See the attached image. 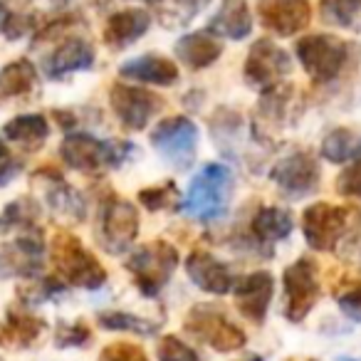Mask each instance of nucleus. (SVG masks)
<instances>
[{
  "label": "nucleus",
  "instance_id": "f257e3e1",
  "mask_svg": "<svg viewBox=\"0 0 361 361\" xmlns=\"http://www.w3.org/2000/svg\"><path fill=\"white\" fill-rule=\"evenodd\" d=\"M361 228V208L334 206V203H312L302 213V233L312 250L336 252L339 245L349 243Z\"/></svg>",
  "mask_w": 361,
  "mask_h": 361
},
{
  "label": "nucleus",
  "instance_id": "f03ea898",
  "mask_svg": "<svg viewBox=\"0 0 361 361\" xmlns=\"http://www.w3.org/2000/svg\"><path fill=\"white\" fill-rule=\"evenodd\" d=\"M235 188L233 171L223 164H206L188 183V191L180 201V211L198 223L221 221L231 208Z\"/></svg>",
  "mask_w": 361,
  "mask_h": 361
},
{
  "label": "nucleus",
  "instance_id": "7ed1b4c3",
  "mask_svg": "<svg viewBox=\"0 0 361 361\" xmlns=\"http://www.w3.org/2000/svg\"><path fill=\"white\" fill-rule=\"evenodd\" d=\"M136 154V146L119 139H97L87 131H70L60 144V159L80 173L116 169Z\"/></svg>",
  "mask_w": 361,
  "mask_h": 361
},
{
  "label": "nucleus",
  "instance_id": "20e7f679",
  "mask_svg": "<svg viewBox=\"0 0 361 361\" xmlns=\"http://www.w3.org/2000/svg\"><path fill=\"white\" fill-rule=\"evenodd\" d=\"M50 255L62 282L82 290H99L106 282V270L85 245L80 238L70 233H57L50 243Z\"/></svg>",
  "mask_w": 361,
  "mask_h": 361
},
{
  "label": "nucleus",
  "instance_id": "39448f33",
  "mask_svg": "<svg viewBox=\"0 0 361 361\" xmlns=\"http://www.w3.org/2000/svg\"><path fill=\"white\" fill-rule=\"evenodd\" d=\"M134 285L144 297H159L161 290L171 282L176 267H178V250L169 240L159 238L146 245H139L124 262Z\"/></svg>",
  "mask_w": 361,
  "mask_h": 361
},
{
  "label": "nucleus",
  "instance_id": "423d86ee",
  "mask_svg": "<svg viewBox=\"0 0 361 361\" xmlns=\"http://www.w3.org/2000/svg\"><path fill=\"white\" fill-rule=\"evenodd\" d=\"M295 55L312 82L329 85V82L339 80L346 62H349V42H344L336 35L317 32V35H307L297 40Z\"/></svg>",
  "mask_w": 361,
  "mask_h": 361
},
{
  "label": "nucleus",
  "instance_id": "0eeeda50",
  "mask_svg": "<svg viewBox=\"0 0 361 361\" xmlns=\"http://www.w3.org/2000/svg\"><path fill=\"white\" fill-rule=\"evenodd\" d=\"M183 329L191 336L201 339L203 344H208L211 349L221 351V354H233V351L243 349L247 344V334L235 324L233 319H228V314L216 305H193L183 322Z\"/></svg>",
  "mask_w": 361,
  "mask_h": 361
},
{
  "label": "nucleus",
  "instance_id": "6e6552de",
  "mask_svg": "<svg viewBox=\"0 0 361 361\" xmlns=\"http://www.w3.org/2000/svg\"><path fill=\"white\" fill-rule=\"evenodd\" d=\"M97 243L106 255H124L139 238V211L124 198H106L99 206L97 221Z\"/></svg>",
  "mask_w": 361,
  "mask_h": 361
},
{
  "label": "nucleus",
  "instance_id": "1a4fd4ad",
  "mask_svg": "<svg viewBox=\"0 0 361 361\" xmlns=\"http://www.w3.org/2000/svg\"><path fill=\"white\" fill-rule=\"evenodd\" d=\"M282 287H285V317L292 324L307 319L322 297L319 265L312 257H300L282 272Z\"/></svg>",
  "mask_w": 361,
  "mask_h": 361
},
{
  "label": "nucleus",
  "instance_id": "9d476101",
  "mask_svg": "<svg viewBox=\"0 0 361 361\" xmlns=\"http://www.w3.org/2000/svg\"><path fill=\"white\" fill-rule=\"evenodd\" d=\"M151 146L176 171H186L196 161L198 126L188 116H169L151 129Z\"/></svg>",
  "mask_w": 361,
  "mask_h": 361
},
{
  "label": "nucleus",
  "instance_id": "9b49d317",
  "mask_svg": "<svg viewBox=\"0 0 361 361\" xmlns=\"http://www.w3.org/2000/svg\"><path fill=\"white\" fill-rule=\"evenodd\" d=\"M290 72H292V57L280 45H275L267 37L252 42L250 52L245 57V70H243L247 85L260 92H267L272 87L282 85V80Z\"/></svg>",
  "mask_w": 361,
  "mask_h": 361
},
{
  "label": "nucleus",
  "instance_id": "f8f14e48",
  "mask_svg": "<svg viewBox=\"0 0 361 361\" xmlns=\"http://www.w3.org/2000/svg\"><path fill=\"white\" fill-rule=\"evenodd\" d=\"M109 102L116 119L129 131H144L149 121L164 109V99L144 87L116 82L109 90Z\"/></svg>",
  "mask_w": 361,
  "mask_h": 361
},
{
  "label": "nucleus",
  "instance_id": "ddd939ff",
  "mask_svg": "<svg viewBox=\"0 0 361 361\" xmlns=\"http://www.w3.org/2000/svg\"><path fill=\"white\" fill-rule=\"evenodd\" d=\"M270 178L282 193L290 198H305L319 188L322 169L319 161L310 151H295V154L280 159L270 169Z\"/></svg>",
  "mask_w": 361,
  "mask_h": 361
},
{
  "label": "nucleus",
  "instance_id": "4468645a",
  "mask_svg": "<svg viewBox=\"0 0 361 361\" xmlns=\"http://www.w3.org/2000/svg\"><path fill=\"white\" fill-rule=\"evenodd\" d=\"M231 295L233 302H235V310L247 322L262 324L267 317V310L272 305V295H275V277L267 270L250 272V275L235 280Z\"/></svg>",
  "mask_w": 361,
  "mask_h": 361
},
{
  "label": "nucleus",
  "instance_id": "2eb2a0df",
  "mask_svg": "<svg viewBox=\"0 0 361 361\" xmlns=\"http://www.w3.org/2000/svg\"><path fill=\"white\" fill-rule=\"evenodd\" d=\"M262 27L280 37H292L312 23L310 0H257Z\"/></svg>",
  "mask_w": 361,
  "mask_h": 361
},
{
  "label": "nucleus",
  "instance_id": "dca6fc26",
  "mask_svg": "<svg viewBox=\"0 0 361 361\" xmlns=\"http://www.w3.org/2000/svg\"><path fill=\"white\" fill-rule=\"evenodd\" d=\"M186 272L188 280L198 287V290L208 292V295L223 297L228 292H233V285H235V277H233V270L228 262L218 260L216 255L206 250H193L191 255L186 257Z\"/></svg>",
  "mask_w": 361,
  "mask_h": 361
},
{
  "label": "nucleus",
  "instance_id": "f3484780",
  "mask_svg": "<svg viewBox=\"0 0 361 361\" xmlns=\"http://www.w3.org/2000/svg\"><path fill=\"white\" fill-rule=\"evenodd\" d=\"M92 67H94V47L85 37H65L42 60V70L50 80H65L75 72H87Z\"/></svg>",
  "mask_w": 361,
  "mask_h": 361
},
{
  "label": "nucleus",
  "instance_id": "a211bd4d",
  "mask_svg": "<svg viewBox=\"0 0 361 361\" xmlns=\"http://www.w3.org/2000/svg\"><path fill=\"white\" fill-rule=\"evenodd\" d=\"M45 329L47 322L42 317L30 314L23 307H11L0 324V346L8 351H25L37 344Z\"/></svg>",
  "mask_w": 361,
  "mask_h": 361
},
{
  "label": "nucleus",
  "instance_id": "6ab92c4d",
  "mask_svg": "<svg viewBox=\"0 0 361 361\" xmlns=\"http://www.w3.org/2000/svg\"><path fill=\"white\" fill-rule=\"evenodd\" d=\"M151 27V16L144 8H126V11L111 13L104 23V32L102 40L111 47V50H124V47L134 45L139 37H144Z\"/></svg>",
  "mask_w": 361,
  "mask_h": 361
},
{
  "label": "nucleus",
  "instance_id": "aec40b11",
  "mask_svg": "<svg viewBox=\"0 0 361 361\" xmlns=\"http://www.w3.org/2000/svg\"><path fill=\"white\" fill-rule=\"evenodd\" d=\"M119 75L124 80L141 82V85H156V87H171L178 82V67L173 60L164 55H139L134 60H126L119 67Z\"/></svg>",
  "mask_w": 361,
  "mask_h": 361
},
{
  "label": "nucleus",
  "instance_id": "412c9836",
  "mask_svg": "<svg viewBox=\"0 0 361 361\" xmlns=\"http://www.w3.org/2000/svg\"><path fill=\"white\" fill-rule=\"evenodd\" d=\"M173 55L188 70H206V67H211L223 55V42L221 37L211 35L208 30L188 32V35L176 40Z\"/></svg>",
  "mask_w": 361,
  "mask_h": 361
},
{
  "label": "nucleus",
  "instance_id": "4be33fe9",
  "mask_svg": "<svg viewBox=\"0 0 361 361\" xmlns=\"http://www.w3.org/2000/svg\"><path fill=\"white\" fill-rule=\"evenodd\" d=\"M211 35L228 40H245L252 32V13L245 0H223L206 27Z\"/></svg>",
  "mask_w": 361,
  "mask_h": 361
},
{
  "label": "nucleus",
  "instance_id": "5701e85b",
  "mask_svg": "<svg viewBox=\"0 0 361 361\" xmlns=\"http://www.w3.org/2000/svg\"><path fill=\"white\" fill-rule=\"evenodd\" d=\"M295 231V218L287 208L280 206H262L260 211L252 216L250 233L255 238L257 245H272L280 243L285 238H290V233Z\"/></svg>",
  "mask_w": 361,
  "mask_h": 361
},
{
  "label": "nucleus",
  "instance_id": "b1692460",
  "mask_svg": "<svg viewBox=\"0 0 361 361\" xmlns=\"http://www.w3.org/2000/svg\"><path fill=\"white\" fill-rule=\"evenodd\" d=\"M3 136L13 141L18 149L32 154V151L42 149L45 141L50 139V121L42 114H20L3 126Z\"/></svg>",
  "mask_w": 361,
  "mask_h": 361
},
{
  "label": "nucleus",
  "instance_id": "393cba45",
  "mask_svg": "<svg viewBox=\"0 0 361 361\" xmlns=\"http://www.w3.org/2000/svg\"><path fill=\"white\" fill-rule=\"evenodd\" d=\"M42 275V255L25 250L18 243H3L0 245V280H35Z\"/></svg>",
  "mask_w": 361,
  "mask_h": 361
},
{
  "label": "nucleus",
  "instance_id": "a878e982",
  "mask_svg": "<svg viewBox=\"0 0 361 361\" xmlns=\"http://www.w3.org/2000/svg\"><path fill=\"white\" fill-rule=\"evenodd\" d=\"M45 203L50 206L52 216L62 218L65 223H82L87 218V201L77 188L62 180H52V186L45 193Z\"/></svg>",
  "mask_w": 361,
  "mask_h": 361
},
{
  "label": "nucleus",
  "instance_id": "bb28decb",
  "mask_svg": "<svg viewBox=\"0 0 361 361\" xmlns=\"http://www.w3.org/2000/svg\"><path fill=\"white\" fill-rule=\"evenodd\" d=\"M37 87V67L27 57L8 62L0 70V102L30 94Z\"/></svg>",
  "mask_w": 361,
  "mask_h": 361
},
{
  "label": "nucleus",
  "instance_id": "cd10ccee",
  "mask_svg": "<svg viewBox=\"0 0 361 361\" xmlns=\"http://www.w3.org/2000/svg\"><path fill=\"white\" fill-rule=\"evenodd\" d=\"M40 203L30 196H20L16 201H11L3 213H0V233L3 235H18V233H25L30 228L40 226Z\"/></svg>",
  "mask_w": 361,
  "mask_h": 361
},
{
  "label": "nucleus",
  "instance_id": "c85d7f7f",
  "mask_svg": "<svg viewBox=\"0 0 361 361\" xmlns=\"http://www.w3.org/2000/svg\"><path fill=\"white\" fill-rule=\"evenodd\" d=\"M149 6L164 27H186L208 6V0H149Z\"/></svg>",
  "mask_w": 361,
  "mask_h": 361
},
{
  "label": "nucleus",
  "instance_id": "c756f323",
  "mask_svg": "<svg viewBox=\"0 0 361 361\" xmlns=\"http://www.w3.org/2000/svg\"><path fill=\"white\" fill-rule=\"evenodd\" d=\"M361 151V136L354 129L336 126L322 139V156L329 164H349Z\"/></svg>",
  "mask_w": 361,
  "mask_h": 361
},
{
  "label": "nucleus",
  "instance_id": "7c9ffc66",
  "mask_svg": "<svg viewBox=\"0 0 361 361\" xmlns=\"http://www.w3.org/2000/svg\"><path fill=\"white\" fill-rule=\"evenodd\" d=\"M97 324L106 331H126V334L136 336H154L161 329V322L146 319V317L131 314V312H99L97 314Z\"/></svg>",
  "mask_w": 361,
  "mask_h": 361
},
{
  "label": "nucleus",
  "instance_id": "2f4dec72",
  "mask_svg": "<svg viewBox=\"0 0 361 361\" xmlns=\"http://www.w3.org/2000/svg\"><path fill=\"white\" fill-rule=\"evenodd\" d=\"M322 18L329 25L361 32V0H322Z\"/></svg>",
  "mask_w": 361,
  "mask_h": 361
},
{
  "label": "nucleus",
  "instance_id": "473e14b6",
  "mask_svg": "<svg viewBox=\"0 0 361 361\" xmlns=\"http://www.w3.org/2000/svg\"><path fill=\"white\" fill-rule=\"evenodd\" d=\"M178 201H183L176 188L173 180H166L161 186H149L144 191H139V203L146 208V211H166V208L176 206ZM180 208V203H178Z\"/></svg>",
  "mask_w": 361,
  "mask_h": 361
},
{
  "label": "nucleus",
  "instance_id": "72a5a7b5",
  "mask_svg": "<svg viewBox=\"0 0 361 361\" xmlns=\"http://www.w3.org/2000/svg\"><path fill=\"white\" fill-rule=\"evenodd\" d=\"M62 292H67V282L57 280V277L40 275V277H35V280H30L27 287H23L20 297H23V302L30 307V305H40V302L52 300V297L62 295Z\"/></svg>",
  "mask_w": 361,
  "mask_h": 361
},
{
  "label": "nucleus",
  "instance_id": "f704fd0d",
  "mask_svg": "<svg viewBox=\"0 0 361 361\" xmlns=\"http://www.w3.org/2000/svg\"><path fill=\"white\" fill-rule=\"evenodd\" d=\"M156 359L159 361H201L198 351L176 334H166L156 341Z\"/></svg>",
  "mask_w": 361,
  "mask_h": 361
},
{
  "label": "nucleus",
  "instance_id": "c9c22d12",
  "mask_svg": "<svg viewBox=\"0 0 361 361\" xmlns=\"http://www.w3.org/2000/svg\"><path fill=\"white\" fill-rule=\"evenodd\" d=\"M90 339H92V329L85 324V322H57L55 346H60V349L87 346Z\"/></svg>",
  "mask_w": 361,
  "mask_h": 361
},
{
  "label": "nucleus",
  "instance_id": "e433bc0d",
  "mask_svg": "<svg viewBox=\"0 0 361 361\" xmlns=\"http://www.w3.org/2000/svg\"><path fill=\"white\" fill-rule=\"evenodd\" d=\"M336 193L344 198L361 201V151L344 166V171L336 176Z\"/></svg>",
  "mask_w": 361,
  "mask_h": 361
},
{
  "label": "nucleus",
  "instance_id": "4c0bfd02",
  "mask_svg": "<svg viewBox=\"0 0 361 361\" xmlns=\"http://www.w3.org/2000/svg\"><path fill=\"white\" fill-rule=\"evenodd\" d=\"M99 361H149V356L141 346L131 344V341H114L102 349Z\"/></svg>",
  "mask_w": 361,
  "mask_h": 361
},
{
  "label": "nucleus",
  "instance_id": "58836bf2",
  "mask_svg": "<svg viewBox=\"0 0 361 361\" xmlns=\"http://www.w3.org/2000/svg\"><path fill=\"white\" fill-rule=\"evenodd\" d=\"M35 20H37V18L25 16V13H11L3 35H6L8 40H20V37H25L30 30H37V25H40V23H35Z\"/></svg>",
  "mask_w": 361,
  "mask_h": 361
},
{
  "label": "nucleus",
  "instance_id": "ea45409f",
  "mask_svg": "<svg viewBox=\"0 0 361 361\" xmlns=\"http://www.w3.org/2000/svg\"><path fill=\"white\" fill-rule=\"evenodd\" d=\"M336 302H339V310L346 319L361 324V287H354V290L344 292Z\"/></svg>",
  "mask_w": 361,
  "mask_h": 361
},
{
  "label": "nucleus",
  "instance_id": "a19ab883",
  "mask_svg": "<svg viewBox=\"0 0 361 361\" xmlns=\"http://www.w3.org/2000/svg\"><path fill=\"white\" fill-rule=\"evenodd\" d=\"M23 171V164L16 159V156H11V159L0 161V186H8L13 178H18Z\"/></svg>",
  "mask_w": 361,
  "mask_h": 361
},
{
  "label": "nucleus",
  "instance_id": "79ce46f5",
  "mask_svg": "<svg viewBox=\"0 0 361 361\" xmlns=\"http://www.w3.org/2000/svg\"><path fill=\"white\" fill-rule=\"evenodd\" d=\"M11 13L13 11H8L6 3H0V35H3V30H6V23H8V18H11Z\"/></svg>",
  "mask_w": 361,
  "mask_h": 361
},
{
  "label": "nucleus",
  "instance_id": "37998d69",
  "mask_svg": "<svg viewBox=\"0 0 361 361\" xmlns=\"http://www.w3.org/2000/svg\"><path fill=\"white\" fill-rule=\"evenodd\" d=\"M11 149H8V144L6 141H0V161H6V159H11Z\"/></svg>",
  "mask_w": 361,
  "mask_h": 361
},
{
  "label": "nucleus",
  "instance_id": "c03bdc74",
  "mask_svg": "<svg viewBox=\"0 0 361 361\" xmlns=\"http://www.w3.org/2000/svg\"><path fill=\"white\" fill-rule=\"evenodd\" d=\"M235 361H265L262 356H257V354H252V356H245V359H235Z\"/></svg>",
  "mask_w": 361,
  "mask_h": 361
},
{
  "label": "nucleus",
  "instance_id": "a18cd8bd",
  "mask_svg": "<svg viewBox=\"0 0 361 361\" xmlns=\"http://www.w3.org/2000/svg\"><path fill=\"white\" fill-rule=\"evenodd\" d=\"M336 361H361V359H356V356H339Z\"/></svg>",
  "mask_w": 361,
  "mask_h": 361
},
{
  "label": "nucleus",
  "instance_id": "49530a36",
  "mask_svg": "<svg viewBox=\"0 0 361 361\" xmlns=\"http://www.w3.org/2000/svg\"><path fill=\"white\" fill-rule=\"evenodd\" d=\"M307 361H314V359H307Z\"/></svg>",
  "mask_w": 361,
  "mask_h": 361
},
{
  "label": "nucleus",
  "instance_id": "de8ad7c7",
  "mask_svg": "<svg viewBox=\"0 0 361 361\" xmlns=\"http://www.w3.org/2000/svg\"><path fill=\"white\" fill-rule=\"evenodd\" d=\"M146 3H149V0H146Z\"/></svg>",
  "mask_w": 361,
  "mask_h": 361
},
{
  "label": "nucleus",
  "instance_id": "09e8293b",
  "mask_svg": "<svg viewBox=\"0 0 361 361\" xmlns=\"http://www.w3.org/2000/svg\"><path fill=\"white\" fill-rule=\"evenodd\" d=\"M0 361H3V359H0Z\"/></svg>",
  "mask_w": 361,
  "mask_h": 361
}]
</instances>
